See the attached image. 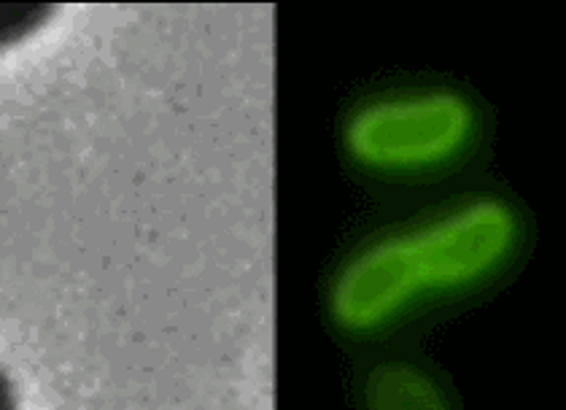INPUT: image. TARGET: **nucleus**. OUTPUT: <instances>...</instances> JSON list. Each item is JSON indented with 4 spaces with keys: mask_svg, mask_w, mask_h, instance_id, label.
I'll return each instance as SVG.
<instances>
[{
    "mask_svg": "<svg viewBox=\"0 0 566 410\" xmlns=\"http://www.w3.org/2000/svg\"><path fill=\"white\" fill-rule=\"evenodd\" d=\"M478 125L475 103L457 90L386 92L348 114L343 146L350 160L373 174H427L459 160Z\"/></svg>",
    "mask_w": 566,
    "mask_h": 410,
    "instance_id": "nucleus-2",
    "label": "nucleus"
},
{
    "mask_svg": "<svg viewBox=\"0 0 566 410\" xmlns=\"http://www.w3.org/2000/svg\"><path fill=\"white\" fill-rule=\"evenodd\" d=\"M365 410H453L440 383L410 362H384L365 381Z\"/></svg>",
    "mask_w": 566,
    "mask_h": 410,
    "instance_id": "nucleus-3",
    "label": "nucleus"
},
{
    "mask_svg": "<svg viewBox=\"0 0 566 410\" xmlns=\"http://www.w3.org/2000/svg\"><path fill=\"white\" fill-rule=\"evenodd\" d=\"M0 410H20V397L9 372L0 367Z\"/></svg>",
    "mask_w": 566,
    "mask_h": 410,
    "instance_id": "nucleus-5",
    "label": "nucleus"
},
{
    "mask_svg": "<svg viewBox=\"0 0 566 410\" xmlns=\"http://www.w3.org/2000/svg\"><path fill=\"white\" fill-rule=\"evenodd\" d=\"M52 3H0V52L33 39L57 17Z\"/></svg>",
    "mask_w": 566,
    "mask_h": 410,
    "instance_id": "nucleus-4",
    "label": "nucleus"
},
{
    "mask_svg": "<svg viewBox=\"0 0 566 410\" xmlns=\"http://www.w3.org/2000/svg\"><path fill=\"white\" fill-rule=\"evenodd\" d=\"M523 235L521 211L496 195L386 232L337 267L327 295L332 322L350 335L378 333L427 299L500 275L518 256Z\"/></svg>",
    "mask_w": 566,
    "mask_h": 410,
    "instance_id": "nucleus-1",
    "label": "nucleus"
}]
</instances>
